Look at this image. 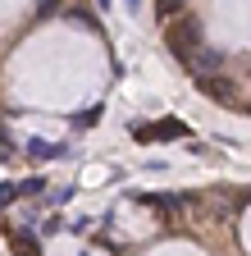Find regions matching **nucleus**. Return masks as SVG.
Masks as SVG:
<instances>
[{"label": "nucleus", "mask_w": 251, "mask_h": 256, "mask_svg": "<svg viewBox=\"0 0 251 256\" xmlns=\"http://www.w3.org/2000/svg\"><path fill=\"white\" fill-rule=\"evenodd\" d=\"M137 142H165V138H187V124L178 119H155V124H137L133 128Z\"/></svg>", "instance_id": "obj_3"}, {"label": "nucleus", "mask_w": 251, "mask_h": 256, "mask_svg": "<svg viewBox=\"0 0 251 256\" xmlns=\"http://www.w3.org/2000/svg\"><path fill=\"white\" fill-rule=\"evenodd\" d=\"M123 10H128V14H137V10H142V0H123Z\"/></svg>", "instance_id": "obj_9"}, {"label": "nucleus", "mask_w": 251, "mask_h": 256, "mask_svg": "<svg viewBox=\"0 0 251 256\" xmlns=\"http://www.w3.org/2000/svg\"><path fill=\"white\" fill-rule=\"evenodd\" d=\"M23 156L32 160V165H50V160H69L73 146L69 142H46V138H32V142H23Z\"/></svg>", "instance_id": "obj_2"}, {"label": "nucleus", "mask_w": 251, "mask_h": 256, "mask_svg": "<svg viewBox=\"0 0 251 256\" xmlns=\"http://www.w3.org/2000/svg\"><path fill=\"white\" fill-rule=\"evenodd\" d=\"M169 50L192 69L197 78L201 74H215L219 69V50H210L206 46V37H201V23L192 18V14H183L178 23H169Z\"/></svg>", "instance_id": "obj_1"}, {"label": "nucleus", "mask_w": 251, "mask_h": 256, "mask_svg": "<svg viewBox=\"0 0 251 256\" xmlns=\"http://www.w3.org/2000/svg\"><path fill=\"white\" fill-rule=\"evenodd\" d=\"M18 188H23V197H46V178H41V174H32V178H23Z\"/></svg>", "instance_id": "obj_6"}, {"label": "nucleus", "mask_w": 251, "mask_h": 256, "mask_svg": "<svg viewBox=\"0 0 251 256\" xmlns=\"http://www.w3.org/2000/svg\"><path fill=\"white\" fill-rule=\"evenodd\" d=\"M59 229H64V215H59V210H55V215H46V220H41V238H55V234H59Z\"/></svg>", "instance_id": "obj_8"}, {"label": "nucleus", "mask_w": 251, "mask_h": 256, "mask_svg": "<svg viewBox=\"0 0 251 256\" xmlns=\"http://www.w3.org/2000/svg\"><path fill=\"white\" fill-rule=\"evenodd\" d=\"M9 242H14L18 256H41V238L32 229H9Z\"/></svg>", "instance_id": "obj_4"}, {"label": "nucleus", "mask_w": 251, "mask_h": 256, "mask_svg": "<svg viewBox=\"0 0 251 256\" xmlns=\"http://www.w3.org/2000/svg\"><path fill=\"white\" fill-rule=\"evenodd\" d=\"M18 197H23V188H18V183H0V210H5V206H14Z\"/></svg>", "instance_id": "obj_7"}, {"label": "nucleus", "mask_w": 251, "mask_h": 256, "mask_svg": "<svg viewBox=\"0 0 251 256\" xmlns=\"http://www.w3.org/2000/svg\"><path fill=\"white\" fill-rule=\"evenodd\" d=\"M101 114H105L101 101H96V106H82V110L73 114V128H91V124H101Z\"/></svg>", "instance_id": "obj_5"}]
</instances>
